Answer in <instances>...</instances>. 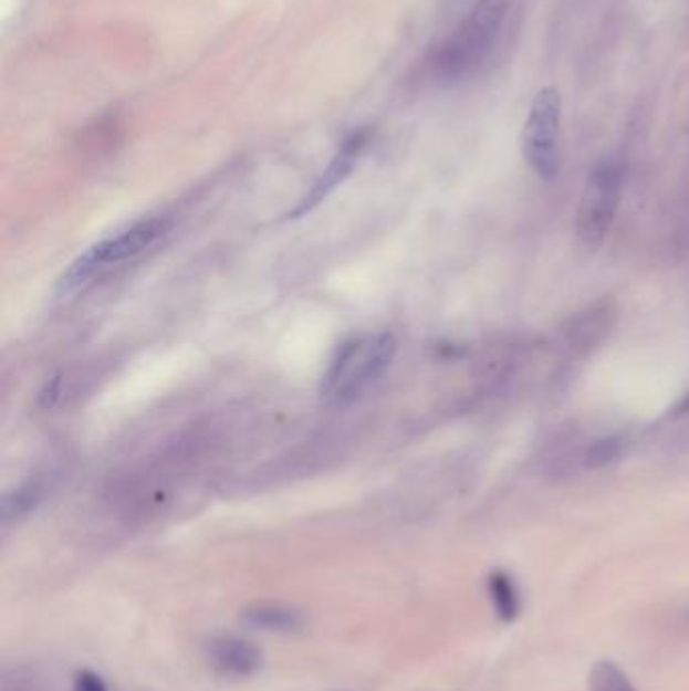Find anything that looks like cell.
<instances>
[{
  "mask_svg": "<svg viewBox=\"0 0 689 691\" xmlns=\"http://www.w3.org/2000/svg\"><path fill=\"white\" fill-rule=\"evenodd\" d=\"M397 356V338L390 332L354 336L340 346L322 380L327 405L346 407L363 399L383 378Z\"/></svg>",
  "mask_w": 689,
  "mask_h": 691,
  "instance_id": "1",
  "label": "cell"
},
{
  "mask_svg": "<svg viewBox=\"0 0 689 691\" xmlns=\"http://www.w3.org/2000/svg\"><path fill=\"white\" fill-rule=\"evenodd\" d=\"M514 0H478L466 23L439 49L432 61L435 75L445 82L461 80L488 59Z\"/></svg>",
  "mask_w": 689,
  "mask_h": 691,
  "instance_id": "2",
  "label": "cell"
},
{
  "mask_svg": "<svg viewBox=\"0 0 689 691\" xmlns=\"http://www.w3.org/2000/svg\"><path fill=\"white\" fill-rule=\"evenodd\" d=\"M170 227H173V219L168 214H154L95 243L83 253L82 258L75 259L70 270L61 275L59 290L65 293L77 292L83 285L95 280L100 273L140 258L142 253H146L170 231Z\"/></svg>",
  "mask_w": 689,
  "mask_h": 691,
  "instance_id": "3",
  "label": "cell"
},
{
  "mask_svg": "<svg viewBox=\"0 0 689 691\" xmlns=\"http://www.w3.org/2000/svg\"><path fill=\"white\" fill-rule=\"evenodd\" d=\"M561 92L552 85L542 87L530 106L522 129V153L530 168L544 180H554L561 170Z\"/></svg>",
  "mask_w": 689,
  "mask_h": 691,
  "instance_id": "4",
  "label": "cell"
},
{
  "mask_svg": "<svg viewBox=\"0 0 689 691\" xmlns=\"http://www.w3.org/2000/svg\"><path fill=\"white\" fill-rule=\"evenodd\" d=\"M620 192V166L615 160H601L588 175L576 212V234L584 245L598 247L607 239L619 211Z\"/></svg>",
  "mask_w": 689,
  "mask_h": 691,
  "instance_id": "5",
  "label": "cell"
},
{
  "mask_svg": "<svg viewBox=\"0 0 689 691\" xmlns=\"http://www.w3.org/2000/svg\"><path fill=\"white\" fill-rule=\"evenodd\" d=\"M363 134L352 136L351 140L346 142L342 146V150L336 154V158L330 163V166L324 170V175L320 176L316 182H314V187L307 190L304 199L300 200L292 211L288 212V219H300L307 212L314 211L322 200H326L330 197V192L338 187L346 176L351 175L358 156L363 153Z\"/></svg>",
  "mask_w": 689,
  "mask_h": 691,
  "instance_id": "6",
  "label": "cell"
},
{
  "mask_svg": "<svg viewBox=\"0 0 689 691\" xmlns=\"http://www.w3.org/2000/svg\"><path fill=\"white\" fill-rule=\"evenodd\" d=\"M215 668L229 676H251L263 666V653L258 645L241 637H219L211 645Z\"/></svg>",
  "mask_w": 689,
  "mask_h": 691,
  "instance_id": "7",
  "label": "cell"
},
{
  "mask_svg": "<svg viewBox=\"0 0 689 691\" xmlns=\"http://www.w3.org/2000/svg\"><path fill=\"white\" fill-rule=\"evenodd\" d=\"M243 621L249 627L265 631H297L304 625V615L293 607L261 603L243 613Z\"/></svg>",
  "mask_w": 689,
  "mask_h": 691,
  "instance_id": "8",
  "label": "cell"
},
{
  "mask_svg": "<svg viewBox=\"0 0 689 691\" xmlns=\"http://www.w3.org/2000/svg\"><path fill=\"white\" fill-rule=\"evenodd\" d=\"M488 595H490L495 615L503 622L515 621L518 615L522 613L520 588L508 573H503V570L491 573L490 578H488Z\"/></svg>",
  "mask_w": 689,
  "mask_h": 691,
  "instance_id": "9",
  "label": "cell"
},
{
  "mask_svg": "<svg viewBox=\"0 0 689 691\" xmlns=\"http://www.w3.org/2000/svg\"><path fill=\"white\" fill-rule=\"evenodd\" d=\"M591 691H639L613 661H601L588 676Z\"/></svg>",
  "mask_w": 689,
  "mask_h": 691,
  "instance_id": "10",
  "label": "cell"
},
{
  "mask_svg": "<svg viewBox=\"0 0 689 691\" xmlns=\"http://www.w3.org/2000/svg\"><path fill=\"white\" fill-rule=\"evenodd\" d=\"M620 441L615 437H605V439H598L593 446L588 447L586 456H584V463L588 469H601L613 463L615 459L619 458Z\"/></svg>",
  "mask_w": 689,
  "mask_h": 691,
  "instance_id": "11",
  "label": "cell"
},
{
  "mask_svg": "<svg viewBox=\"0 0 689 691\" xmlns=\"http://www.w3.org/2000/svg\"><path fill=\"white\" fill-rule=\"evenodd\" d=\"M73 691H107L106 681L92 669H83L73 681Z\"/></svg>",
  "mask_w": 689,
  "mask_h": 691,
  "instance_id": "12",
  "label": "cell"
}]
</instances>
